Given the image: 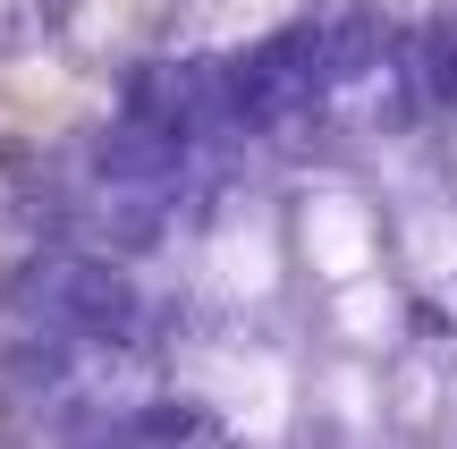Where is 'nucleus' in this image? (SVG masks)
<instances>
[{
  "label": "nucleus",
  "instance_id": "f257e3e1",
  "mask_svg": "<svg viewBox=\"0 0 457 449\" xmlns=\"http://www.w3.org/2000/svg\"><path fill=\"white\" fill-rule=\"evenodd\" d=\"M296 237H305V263L322 271V280L373 271V212H364L356 195H313L305 220H296Z\"/></svg>",
  "mask_w": 457,
  "mask_h": 449
}]
</instances>
